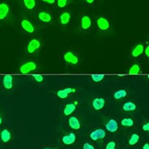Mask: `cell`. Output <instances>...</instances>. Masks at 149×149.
<instances>
[{
  "mask_svg": "<svg viewBox=\"0 0 149 149\" xmlns=\"http://www.w3.org/2000/svg\"><path fill=\"white\" fill-rule=\"evenodd\" d=\"M105 105V100L102 97H97L92 101V106L96 111L101 110Z\"/></svg>",
  "mask_w": 149,
  "mask_h": 149,
  "instance_id": "obj_9",
  "label": "cell"
},
{
  "mask_svg": "<svg viewBox=\"0 0 149 149\" xmlns=\"http://www.w3.org/2000/svg\"><path fill=\"white\" fill-rule=\"evenodd\" d=\"M94 1H95V0H86L87 3H88V4H93V3H94Z\"/></svg>",
  "mask_w": 149,
  "mask_h": 149,
  "instance_id": "obj_35",
  "label": "cell"
},
{
  "mask_svg": "<svg viewBox=\"0 0 149 149\" xmlns=\"http://www.w3.org/2000/svg\"><path fill=\"white\" fill-rule=\"evenodd\" d=\"M77 137L76 134H74V132H68L67 134H63L62 138H61V141L63 143V144L65 146H71L74 144L76 142Z\"/></svg>",
  "mask_w": 149,
  "mask_h": 149,
  "instance_id": "obj_4",
  "label": "cell"
},
{
  "mask_svg": "<svg viewBox=\"0 0 149 149\" xmlns=\"http://www.w3.org/2000/svg\"><path fill=\"white\" fill-rule=\"evenodd\" d=\"M34 80L37 83H42L44 81V77L41 75V74H37V75H34L33 76Z\"/></svg>",
  "mask_w": 149,
  "mask_h": 149,
  "instance_id": "obj_30",
  "label": "cell"
},
{
  "mask_svg": "<svg viewBox=\"0 0 149 149\" xmlns=\"http://www.w3.org/2000/svg\"><path fill=\"white\" fill-rule=\"evenodd\" d=\"M120 125L123 127L130 128L134 125V121L131 118H123V119H121L120 121Z\"/></svg>",
  "mask_w": 149,
  "mask_h": 149,
  "instance_id": "obj_20",
  "label": "cell"
},
{
  "mask_svg": "<svg viewBox=\"0 0 149 149\" xmlns=\"http://www.w3.org/2000/svg\"><path fill=\"white\" fill-rule=\"evenodd\" d=\"M3 85L5 89L11 90L13 87V77L10 74L4 75L3 78Z\"/></svg>",
  "mask_w": 149,
  "mask_h": 149,
  "instance_id": "obj_14",
  "label": "cell"
},
{
  "mask_svg": "<svg viewBox=\"0 0 149 149\" xmlns=\"http://www.w3.org/2000/svg\"><path fill=\"white\" fill-rule=\"evenodd\" d=\"M117 148V142L115 140L109 141L104 147V149H116Z\"/></svg>",
  "mask_w": 149,
  "mask_h": 149,
  "instance_id": "obj_27",
  "label": "cell"
},
{
  "mask_svg": "<svg viewBox=\"0 0 149 149\" xmlns=\"http://www.w3.org/2000/svg\"><path fill=\"white\" fill-rule=\"evenodd\" d=\"M82 149H96L95 148V147L92 144V143H90L88 142H86L84 143L82 146Z\"/></svg>",
  "mask_w": 149,
  "mask_h": 149,
  "instance_id": "obj_29",
  "label": "cell"
},
{
  "mask_svg": "<svg viewBox=\"0 0 149 149\" xmlns=\"http://www.w3.org/2000/svg\"><path fill=\"white\" fill-rule=\"evenodd\" d=\"M68 0H58L57 1V5L60 8H63L67 6Z\"/></svg>",
  "mask_w": 149,
  "mask_h": 149,
  "instance_id": "obj_28",
  "label": "cell"
},
{
  "mask_svg": "<svg viewBox=\"0 0 149 149\" xmlns=\"http://www.w3.org/2000/svg\"><path fill=\"white\" fill-rule=\"evenodd\" d=\"M38 19L41 20V22L49 23L51 22V20H52V16L49 12L41 11V12L38 13Z\"/></svg>",
  "mask_w": 149,
  "mask_h": 149,
  "instance_id": "obj_19",
  "label": "cell"
},
{
  "mask_svg": "<svg viewBox=\"0 0 149 149\" xmlns=\"http://www.w3.org/2000/svg\"><path fill=\"white\" fill-rule=\"evenodd\" d=\"M76 89L73 88H64V89H61L59 91L57 92V96L61 98V99H65L67 98L71 93H75Z\"/></svg>",
  "mask_w": 149,
  "mask_h": 149,
  "instance_id": "obj_12",
  "label": "cell"
},
{
  "mask_svg": "<svg viewBox=\"0 0 149 149\" xmlns=\"http://www.w3.org/2000/svg\"><path fill=\"white\" fill-rule=\"evenodd\" d=\"M12 139V134L11 130L8 128H4L0 130V140L3 143H8Z\"/></svg>",
  "mask_w": 149,
  "mask_h": 149,
  "instance_id": "obj_8",
  "label": "cell"
},
{
  "mask_svg": "<svg viewBox=\"0 0 149 149\" xmlns=\"http://www.w3.org/2000/svg\"><path fill=\"white\" fill-rule=\"evenodd\" d=\"M107 135V132L104 128H96L89 133V138L92 141L97 142L104 139Z\"/></svg>",
  "mask_w": 149,
  "mask_h": 149,
  "instance_id": "obj_1",
  "label": "cell"
},
{
  "mask_svg": "<svg viewBox=\"0 0 149 149\" xmlns=\"http://www.w3.org/2000/svg\"><path fill=\"white\" fill-rule=\"evenodd\" d=\"M139 72H140V67L138 64H133L128 71L129 74H138Z\"/></svg>",
  "mask_w": 149,
  "mask_h": 149,
  "instance_id": "obj_25",
  "label": "cell"
},
{
  "mask_svg": "<svg viewBox=\"0 0 149 149\" xmlns=\"http://www.w3.org/2000/svg\"><path fill=\"white\" fill-rule=\"evenodd\" d=\"M80 25L82 29L88 30L92 25V20L88 15H83L80 19Z\"/></svg>",
  "mask_w": 149,
  "mask_h": 149,
  "instance_id": "obj_18",
  "label": "cell"
},
{
  "mask_svg": "<svg viewBox=\"0 0 149 149\" xmlns=\"http://www.w3.org/2000/svg\"><path fill=\"white\" fill-rule=\"evenodd\" d=\"M97 24L98 29L101 30V31H106L110 27L108 19L105 17H103V16H101V17H99V18L97 19Z\"/></svg>",
  "mask_w": 149,
  "mask_h": 149,
  "instance_id": "obj_10",
  "label": "cell"
},
{
  "mask_svg": "<svg viewBox=\"0 0 149 149\" xmlns=\"http://www.w3.org/2000/svg\"><path fill=\"white\" fill-rule=\"evenodd\" d=\"M41 41L37 38H33L29 42L27 45V51L29 54H33L41 48Z\"/></svg>",
  "mask_w": 149,
  "mask_h": 149,
  "instance_id": "obj_6",
  "label": "cell"
},
{
  "mask_svg": "<svg viewBox=\"0 0 149 149\" xmlns=\"http://www.w3.org/2000/svg\"><path fill=\"white\" fill-rule=\"evenodd\" d=\"M148 50H149V45H148L146 48H144V50H143V52L145 54V55L147 58H148L149 57V53H148Z\"/></svg>",
  "mask_w": 149,
  "mask_h": 149,
  "instance_id": "obj_32",
  "label": "cell"
},
{
  "mask_svg": "<svg viewBox=\"0 0 149 149\" xmlns=\"http://www.w3.org/2000/svg\"><path fill=\"white\" fill-rule=\"evenodd\" d=\"M63 59L66 63L71 64V65H76L79 63L78 57L75 55L74 53L71 52V51H67L64 54Z\"/></svg>",
  "mask_w": 149,
  "mask_h": 149,
  "instance_id": "obj_7",
  "label": "cell"
},
{
  "mask_svg": "<svg viewBox=\"0 0 149 149\" xmlns=\"http://www.w3.org/2000/svg\"><path fill=\"white\" fill-rule=\"evenodd\" d=\"M68 127L73 130H79L82 128V123L77 116L71 115L67 120Z\"/></svg>",
  "mask_w": 149,
  "mask_h": 149,
  "instance_id": "obj_2",
  "label": "cell"
},
{
  "mask_svg": "<svg viewBox=\"0 0 149 149\" xmlns=\"http://www.w3.org/2000/svg\"><path fill=\"white\" fill-rule=\"evenodd\" d=\"M10 8L7 3H0V20H3L6 18L9 14Z\"/></svg>",
  "mask_w": 149,
  "mask_h": 149,
  "instance_id": "obj_15",
  "label": "cell"
},
{
  "mask_svg": "<svg viewBox=\"0 0 149 149\" xmlns=\"http://www.w3.org/2000/svg\"><path fill=\"white\" fill-rule=\"evenodd\" d=\"M76 109V105L74 103H68L65 105L63 111V114L65 117H68L71 116Z\"/></svg>",
  "mask_w": 149,
  "mask_h": 149,
  "instance_id": "obj_16",
  "label": "cell"
},
{
  "mask_svg": "<svg viewBox=\"0 0 149 149\" xmlns=\"http://www.w3.org/2000/svg\"><path fill=\"white\" fill-rule=\"evenodd\" d=\"M143 50H144L143 45V44H138V45L134 46V48L132 49L130 54H131V56L133 58H138L143 53Z\"/></svg>",
  "mask_w": 149,
  "mask_h": 149,
  "instance_id": "obj_17",
  "label": "cell"
},
{
  "mask_svg": "<svg viewBox=\"0 0 149 149\" xmlns=\"http://www.w3.org/2000/svg\"><path fill=\"white\" fill-rule=\"evenodd\" d=\"M25 8L29 10H33L36 7V0H23Z\"/></svg>",
  "mask_w": 149,
  "mask_h": 149,
  "instance_id": "obj_24",
  "label": "cell"
},
{
  "mask_svg": "<svg viewBox=\"0 0 149 149\" xmlns=\"http://www.w3.org/2000/svg\"><path fill=\"white\" fill-rule=\"evenodd\" d=\"M60 23L63 24V25H67L68 23L70 22L71 20V14L68 12V11H65L63 12L59 17Z\"/></svg>",
  "mask_w": 149,
  "mask_h": 149,
  "instance_id": "obj_21",
  "label": "cell"
},
{
  "mask_svg": "<svg viewBox=\"0 0 149 149\" xmlns=\"http://www.w3.org/2000/svg\"><path fill=\"white\" fill-rule=\"evenodd\" d=\"M2 123H3V118H2V117L0 116V126L2 125Z\"/></svg>",
  "mask_w": 149,
  "mask_h": 149,
  "instance_id": "obj_36",
  "label": "cell"
},
{
  "mask_svg": "<svg viewBox=\"0 0 149 149\" xmlns=\"http://www.w3.org/2000/svg\"><path fill=\"white\" fill-rule=\"evenodd\" d=\"M142 130H143V131H144V132H148L149 131L148 122H146L145 123H143V126H142Z\"/></svg>",
  "mask_w": 149,
  "mask_h": 149,
  "instance_id": "obj_31",
  "label": "cell"
},
{
  "mask_svg": "<svg viewBox=\"0 0 149 149\" xmlns=\"http://www.w3.org/2000/svg\"><path fill=\"white\" fill-rule=\"evenodd\" d=\"M140 139H141V136L139 133H136V132L132 133L127 139V145L129 147H134L139 143Z\"/></svg>",
  "mask_w": 149,
  "mask_h": 149,
  "instance_id": "obj_11",
  "label": "cell"
},
{
  "mask_svg": "<svg viewBox=\"0 0 149 149\" xmlns=\"http://www.w3.org/2000/svg\"><path fill=\"white\" fill-rule=\"evenodd\" d=\"M42 149H55V148H44Z\"/></svg>",
  "mask_w": 149,
  "mask_h": 149,
  "instance_id": "obj_37",
  "label": "cell"
},
{
  "mask_svg": "<svg viewBox=\"0 0 149 149\" xmlns=\"http://www.w3.org/2000/svg\"><path fill=\"white\" fill-rule=\"evenodd\" d=\"M127 96V92L125 89H119L113 93V98L115 100H120Z\"/></svg>",
  "mask_w": 149,
  "mask_h": 149,
  "instance_id": "obj_23",
  "label": "cell"
},
{
  "mask_svg": "<svg viewBox=\"0 0 149 149\" xmlns=\"http://www.w3.org/2000/svg\"><path fill=\"white\" fill-rule=\"evenodd\" d=\"M91 79H93V82L99 83L104 79V74H93V75L91 76Z\"/></svg>",
  "mask_w": 149,
  "mask_h": 149,
  "instance_id": "obj_26",
  "label": "cell"
},
{
  "mask_svg": "<svg viewBox=\"0 0 149 149\" xmlns=\"http://www.w3.org/2000/svg\"><path fill=\"white\" fill-rule=\"evenodd\" d=\"M37 65L35 62L33 61H29L23 63L20 67H19V72L22 74H28L32 71H34L37 70Z\"/></svg>",
  "mask_w": 149,
  "mask_h": 149,
  "instance_id": "obj_5",
  "label": "cell"
},
{
  "mask_svg": "<svg viewBox=\"0 0 149 149\" xmlns=\"http://www.w3.org/2000/svg\"><path fill=\"white\" fill-rule=\"evenodd\" d=\"M21 27L23 29L29 33H33L35 32V28H34L33 24L26 19H23L21 21Z\"/></svg>",
  "mask_w": 149,
  "mask_h": 149,
  "instance_id": "obj_13",
  "label": "cell"
},
{
  "mask_svg": "<svg viewBox=\"0 0 149 149\" xmlns=\"http://www.w3.org/2000/svg\"><path fill=\"white\" fill-rule=\"evenodd\" d=\"M142 149H149V143H145L143 145V148Z\"/></svg>",
  "mask_w": 149,
  "mask_h": 149,
  "instance_id": "obj_34",
  "label": "cell"
},
{
  "mask_svg": "<svg viewBox=\"0 0 149 149\" xmlns=\"http://www.w3.org/2000/svg\"><path fill=\"white\" fill-rule=\"evenodd\" d=\"M119 129L118 121L114 118H109L104 123V130L109 133H116Z\"/></svg>",
  "mask_w": 149,
  "mask_h": 149,
  "instance_id": "obj_3",
  "label": "cell"
},
{
  "mask_svg": "<svg viewBox=\"0 0 149 149\" xmlns=\"http://www.w3.org/2000/svg\"><path fill=\"white\" fill-rule=\"evenodd\" d=\"M123 109L126 112H132L136 109V104L132 101H127L123 105Z\"/></svg>",
  "mask_w": 149,
  "mask_h": 149,
  "instance_id": "obj_22",
  "label": "cell"
},
{
  "mask_svg": "<svg viewBox=\"0 0 149 149\" xmlns=\"http://www.w3.org/2000/svg\"><path fill=\"white\" fill-rule=\"evenodd\" d=\"M42 1L49 4H54L55 3V0H42Z\"/></svg>",
  "mask_w": 149,
  "mask_h": 149,
  "instance_id": "obj_33",
  "label": "cell"
}]
</instances>
